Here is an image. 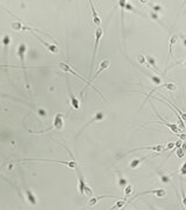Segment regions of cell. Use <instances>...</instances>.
Returning a JSON list of instances; mask_svg holds the SVG:
<instances>
[{
	"label": "cell",
	"instance_id": "cell-1",
	"mask_svg": "<svg viewBox=\"0 0 186 210\" xmlns=\"http://www.w3.org/2000/svg\"><path fill=\"white\" fill-rule=\"evenodd\" d=\"M57 67L60 68V70H62V71H64V73H70V74H72V75H74V76H76V77H78L79 80H82V81H84V82L86 83V84H87L89 86H91L92 89H94V90L97 91V92H98V93H99V95H100V96H101V97L104 98V95H103L101 92H99V91H98L97 89H96V88H94V86H93V85H92V84L90 83L89 80H85V78H84L83 76L78 75V74H77V73L74 71L73 69H72V68H71V67H70V66H69V63H67V62H58V63H57Z\"/></svg>",
	"mask_w": 186,
	"mask_h": 210
},
{
	"label": "cell",
	"instance_id": "cell-2",
	"mask_svg": "<svg viewBox=\"0 0 186 210\" xmlns=\"http://www.w3.org/2000/svg\"><path fill=\"white\" fill-rule=\"evenodd\" d=\"M104 35V29L101 27H99L96 29V41H94V48H93V56H92V62H91V70H90V77L89 80L92 77V70H93V67H94V63H96V57H97V54H98V47H99V42L100 40L103 38Z\"/></svg>",
	"mask_w": 186,
	"mask_h": 210
},
{
	"label": "cell",
	"instance_id": "cell-3",
	"mask_svg": "<svg viewBox=\"0 0 186 210\" xmlns=\"http://www.w3.org/2000/svg\"><path fill=\"white\" fill-rule=\"evenodd\" d=\"M64 128V114L63 113H57L54 118V123H52V126L49 128H47L45 131H41L38 133H45V132H49L51 130H56V131H62Z\"/></svg>",
	"mask_w": 186,
	"mask_h": 210
},
{
	"label": "cell",
	"instance_id": "cell-4",
	"mask_svg": "<svg viewBox=\"0 0 186 210\" xmlns=\"http://www.w3.org/2000/svg\"><path fill=\"white\" fill-rule=\"evenodd\" d=\"M26 54H27V46L26 43H20L16 48V55L20 59V63H21V68L24 71V75H26V66H24V57H26Z\"/></svg>",
	"mask_w": 186,
	"mask_h": 210
},
{
	"label": "cell",
	"instance_id": "cell-5",
	"mask_svg": "<svg viewBox=\"0 0 186 210\" xmlns=\"http://www.w3.org/2000/svg\"><path fill=\"white\" fill-rule=\"evenodd\" d=\"M162 88H165V89H168V90H170V91H177V85H176L175 83H164V84L159 85V86H156V88H154V89L150 91L149 93H147V98H145V100H144V102L142 103L141 107H140V110H141L142 107H143V105L145 104L147 99H148L149 97H151V95H152V93H154V92L157 90V89H162Z\"/></svg>",
	"mask_w": 186,
	"mask_h": 210
},
{
	"label": "cell",
	"instance_id": "cell-6",
	"mask_svg": "<svg viewBox=\"0 0 186 210\" xmlns=\"http://www.w3.org/2000/svg\"><path fill=\"white\" fill-rule=\"evenodd\" d=\"M33 35H34V38H36L37 40H38V41H40V42L42 43V45L44 46L45 48H47V50H48L49 52H51V54H55V55L60 52V48H58V47H57L56 45H52V43H49V42H47L45 40H43V39L41 38L40 35H36L35 33H33Z\"/></svg>",
	"mask_w": 186,
	"mask_h": 210
},
{
	"label": "cell",
	"instance_id": "cell-7",
	"mask_svg": "<svg viewBox=\"0 0 186 210\" xmlns=\"http://www.w3.org/2000/svg\"><path fill=\"white\" fill-rule=\"evenodd\" d=\"M76 172H77V178H78V191L80 195H84V190H85V187L87 186L86 182H85V179H84V174L82 173V169L79 166L76 167Z\"/></svg>",
	"mask_w": 186,
	"mask_h": 210
},
{
	"label": "cell",
	"instance_id": "cell-8",
	"mask_svg": "<svg viewBox=\"0 0 186 210\" xmlns=\"http://www.w3.org/2000/svg\"><path fill=\"white\" fill-rule=\"evenodd\" d=\"M150 105H151V107L154 109V112L156 113V116H157V117H159V118L162 119V121H163V124H164V125H165V126H168V127L170 128V130H171V132H172V133H176V134H178L179 132H180V130H179V128L177 127V125H176V124H171V123H168V121H166V120L164 119L163 117H162V116H161V114L158 113V111H157V110H156V107L154 106V104H152L151 102H150Z\"/></svg>",
	"mask_w": 186,
	"mask_h": 210
},
{
	"label": "cell",
	"instance_id": "cell-9",
	"mask_svg": "<svg viewBox=\"0 0 186 210\" xmlns=\"http://www.w3.org/2000/svg\"><path fill=\"white\" fill-rule=\"evenodd\" d=\"M67 89H69V98H67V103L73 109V110H79L80 109V104H79V99L74 96L73 93H72V91L70 89V85H69V83H67Z\"/></svg>",
	"mask_w": 186,
	"mask_h": 210
},
{
	"label": "cell",
	"instance_id": "cell-10",
	"mask_svg": "<svg viewBox=\"0 0 186 210\" xmlns=\"http://www.w3.org/2000/svg\"><path fill=\"white\" fill-rule=\"evenodd\" d=\"M105 118H106V113L103 112V111H100V112L96 113V116H94V117H93L92 119L90 120V121H87V123L85 124V126H84V127H83L82 130H80V131L78 132V135L80 134V133H82L84 130H86V128L89 127L91 124H93V123H98V121H101V120H104Z\"/></svg>",
	"mask_w": 186,
	"mask_h": 210
},
{
	"label": "cell",
	"instance_id": "cell-11",
	"mask_svg": "<svg viewBox=\"0 0 186 210\" xmlns=\"http://www.w3.org/2000/svg\"><path fill=\"white\" fill-rule=\"evenodd\" d=\"M148 194L156 195L157 197H164V196L166 195V190L163 189V188H159V189H152V190H145V191H141V193L136 194V195L134 196V198L135 197H137V196H140V195H148Z\"/></svg>",
	"mask_w": 186,
	"mask_h": 210
},
{
	"label": "cell",
	"instance_id": "cell-12",
	"mask_svg": "<svg viewBox=\"0 0 186 210\" xmlns=\"http://www.w3.org/2000/svg\"><path fill=\"white\" fill-rule=\"evenodd\" d=\"M178 40H179V36L177 35V34H173L171 38H170V43H169V56H168V61H169V59L170 57H172L175 61H177V59L175 57V55H173V46L176 45L177 42H178Z\"/></svg>",
	"mask_w": 186,
	"mask_h": 210
},
{
	"label": "cell",
	"instance_id": "cell-13",
	"mask_svg": "<svg viewBox=\"0 0 186 210\" xmlns=\"http://www.w3.org/2000/svg\"><path fill=\"white\" fill-rule=\"evenodd\" d=\"M109 66H111V62L107 60V59L103 60L101 62H100V64H99V68H98L97 73L93 75V77H92L91 80H96L98 76L101 74V71H104V70H106V69H108V68H109Z\"/></svg>",
	"mask_w": 186,
	"mask_h": 210
},
{
	"label": "cell",
	"instance_id": "cell-14",
	"mask_svg": "<svg viewBox=\"0 0 186 210\" xmlns=\"http://www.w3.org/2000/svg\"><path fill=\"white\" fill-rule=\"evenodd\" d=\"M116 198V200H119V197H115V196H107V195H101V196H98V197H92V198H90L87 202L85 203V205L84 207H90V205H94V204H97L100 200H103V198ZM83 207V208H84Z\"/></svg>",
	"mask_w": 186,
	"mask_h": 210
},
{
	"label": "cell",
	"instance_id": "cell-15",
	"mask_svg": "<svg viewBox=\"0 0 186 210\" xmlns=\"http://www.w3.org/2000/svg\"><path fill=\"white\" fill-rule=\"evenodd\" d=\"M89 2H90V7H91V12H92V16H93V23H94L98 28H99L100 25H101V19L99 18V15H98L96 8H94V6H93V2H92V1H89Z\"/></svg>",
	"mask_w": 186,
	"mask_h": 210
},
{
	"label": "cell",
	"instance_id": "cell-16",
	"mask_svg": "<svg viewBox=\"0 0 186 210\" xmlns=\"http://www.w3.org/2000/svg\"><path fill=\"white\" fill-rule=\"evenodd\" d=\"M115 174H116V178H118V186L119 187H127L128 186V180L125 178L123 173L120 172V171H115Z\"/></svg>",
	"mask_w": 186,
	"mask_h": 210
},
{
	"label": "cell",
	"instance_id": "cell-17",
	"mask_svg": "<svg viewBox=\"0 0 186 210\" xmlns=\"http://www.w3.org/2000/svg\"><path fill=\"white\" fill-rule=\"evenodd\" d=\"M24 194L27 197V201L31 204V205H36L37 204V198L35 197V195L33 194V191L30 189H24Z\"/></svg>",
	"mask_w": 186,
	"mask_h": 210
},
{
	"label": "cell",
	"instance_id": "cell-18",
	"mask_svg": "<svg viewBox=\"0 0 186 210\" xmlns=\"http://www.w3.org/2000/svg\"><path fill=\"white\" fill-rule=\"evenodd\" d=\"M149 6H150V8H151V11L152 12H155V13H157V14H163L164 13V7L162 6V5H158V4H154V2H147Z\"/></svg>",
	"mask_w": 186,
	"mask_h": 210
},
{
	"label": "cell",
	"instance_id": "cell-19",
	"mask_svg": "<svg viewBox=\"0 0 186 210\" xmlns=\"http://www.w3.org/2000/svg\"><path fill=\"white\" fill-rule=\"evenodd\" d=\"M127 204V198H119L116 202H115V204L114 205H112L111 208L108 210H116V209H122L125 205Z\"/></svg>",
	"mask_w": 186,
	"mask_h": 210
},
{
	"label": "cell",
	"instance_id": "cell-20",
	"mask_svg": "<svg viewBox=\"0 0 186 210\" xmlns=\"http://www.w3.org/2000/svg\"><path fill=\"white\" fill-rule=\"evenodd\" d=\"M145 59H147V63L154 69V71H155V73H158L159 69H158V66H157V63H156V60H155L152 56H150V55H147Z\"/></svg>",
	"mask_w": 186,
	"mask_h": 210
},
{
	"label": "cell",
	"instance_id": "cell-21",
	"mask_svg": "<svg viewBox=\"0 0 186 210\" xmlns=\"http://www.w3.org/2000/svg\"><path fill=\"white\" fill-rule=\"evenodd\" d=\"M157 175L159 176V179H161V182H163V183H169L170 181H171V175H166V174H164L163 172H161V171H158L157 169Z\"/></svg>",
	"mask_w": 186,
	"mask_h": 210
},
{
	"label": "cell",
	"instance_id": "cell-22",
	"mask_svg": "<svg viewBox=\"0 0 186 210\" xmlns=\"http://www.w3.org/2000/svg\"><path fill=\"white\" fill-rule=\"evenodd\" d=\"M145 160H147V158H141V159H134V160H132V162H130V165H129V167H130L132 169H135V168H137V167L141 165L143 161H145Z\"/></svg>",
	"mask_w": 186,
	"mask_h": 210
},
{
	"label": "cell",
	"instance_id": "cell-23",
	"mask_svg": "<svg viewBox=\"0 0 186 210\" xmlns=\"http://www.w3.org/2000/svg\"><path fill=\"white\" fill-rule=\"evenodd\" d=\"M145 75L148 76L149 78H150V80H151V81H152V82L155 83V84H157V85H158V86H159V85H162V84H163V80H162V78H161V77H159V76H156V75H152V74H145Z\"/></svg>",
	"mask_w": 186,
	"mask_h": 210
},
{
	"label": "cell",
	"instance_id": "cell-24",
	"mask_svg": "<svg viewBox=\"0 0 186 210\" xmlns=\"http://www.w3.org/2000/svg\"><path fill=\"white\" fill-rule=\"evenodd\" d=\"M149 16L151 18V20H154V21H156L157 23H159L161 26H163V27H164L163 22H162V20H161V18H159V14H157V13H155V12H152V11H150V12H149Z\"/></svg>",
	"mask_w": 186,
	"mask_h": 210
},
{
	"label": "cell",
	"instance_id": "cell-25",
	"mask_svg": "<svg viewBox=\"0 0 186 210\" xmlns=\"http://www.w3.org/2000/svg\"><path fill=\"white\" fill-rule=\"evenodd\" d=\"M22 27L23 25L21 21H13V22L11 23V28L15 32H19V30H22Z\"/></svg>",
	"mask_w": 186,
	"mask_h": 210
},
{
	"label": "cell",
	"instance_id": "cell-26",
	"mask_svg": "<svg viewBox=\"0 0 186 210\" xmlns=\"http://www.w3.org/2000/svg\"><path fill=\"white\" fill-rule=\"evenodd\" d=\"M133 193V186L132 185H128L126 188H125V191H123V195H125V198H128L130 194Z\"/></svg>",
	"mask_w": 186,
	"mask_h": 210
},
{
	"label": "cell",
	"instance_id": "cell-27",
	"mask_svg": "<svg viewBox=\"0 0 186 210\" xmlns=\"http://www.w3.org/2000/svg\"><path fill=\"white\" fill-rule=\"evenodd\" d=\"M11 42H12V38H11L8 34H6V35L4 36V39H2V45H4L5 48H7L8 46L11 45Z\"/></svg>",
	"mask_w": 186,
	"mask_h": 210
},
{
	"label": "cell",
	"instance_id": "cell-28",
	"mask_svg": "<svg viewBox=\"0 0 186 210\" xmlns=\"http://www.w3.org/2000/svg\"><path fill=\"white\" fill-rule=\"evenodd\" d=\"M180 189H181V202H183L184 207L186 208V194H185V190H184V183L183 182L180 183Z\"/></svg>",
	"mask_w": 186,
	"mask_h": 210
},
{
	"label": "cell",
	"instance_id": "cell-29",
	"mask_svg": "<svg viewBox=\"0 0 186 210\" xmlns=\"http://www.w3.org/2000/svg\"><path fill=\"white\" fill-rule=\"evenodd\" d=\"M125 9H127V11H129V12H134V13H136V14H139V12L135 9L134 7H133V5H130L128 1H127V4H126V6H125Z\"/></svg>",
	"mask_w": 186,
	"mask_h": 210
},
{
	"label": "cell",
	"instance_id": "cell-30",
	"mask_svg": "<svg viewBox=\"0 0 186 210\" xmlns=\"http://www.w3.org/2000/svg\"><path fill=\"white\" fill-rule=\"evenodd\" d=\"M176 153H177L176 155H177V157H178L179 159H181V158H184V155H185V151L183 150L181 147H179V148H177V150H176Z\"/></svg>",
	"mask_w": 186,
	"mask_h": 210
},
{
	"label": "cell",
	"instance_id": "cell-31",
	"mask_svg": "<svg viewBox=\"0 0 186 210\" xmlns=\"http://www.w3.org/2000/svg\"><path fill=\"white\" fill-rule=\"evenodd\" d=\"M179 173L183 175V176H185L186 175V161L181 165V167H180V169H179Z\"/></svg>",
	"mask_w": 186,
	"mask_h": 210
},
{
	"label": "cell",
	"instance_id": "cell-32",
	"mask_svg": "<svg viewBox=\"0 0 186 210\" xmlns=\"http://www.w3.org/2000/svg\"><path fill=\"white\" fill-rule=\"evenodd\" d=\"M175 147H176V143H169L164 151H169V150H171V148H175Z\"/></svg>",
	"mask_w": 186,
	"mask_h": 210
},
{
	"label": "cell",
	"instance_id": "cell-33",
	"mask_svg": "<svg viewBox=\"0 0 186 210\" xmlns=\"http://www.w3.org/2000/svg\"><path fill=\"white\" fill-rule=\"evenodd\" d=\"M37 113H38L41 117H47V112H45L43 109H38V110H37Z\"/></svg>",
	"mask_w": 186,
	"mask_h": 210
},
{
	"label": "cell",
	"instance_id": "cell-34",
	"mask_svg": "<svg viewBox=\"0 0 186 210\" xmlns=\"http://www.w3.org/2000/svg\"><path fill=\"white\" fill-rule=\"evenodd\" d=\"M181 38H183V39H181V45H183L186 48V38L184 36V35H181Z\"/></svg>",
	"mask_w": 186,
	"mask_h": 210
},
{
	"label": "cell",
	"instance_id": "cell-35",
	"mask_svg": "<svg viewBox=\"0 0 186 210\" xmlns=\"http://www.w3.org/2000/svg\"><path fill=\"white\" fill-rule=\"evenodd\" d=\"M179 137H180V139H181V140H186V134H185V133L179 134Z\"/></svg>",
	"mask_w": 186,
	"mask_h": 210
},
{
	"label": "cell",
	"instance_id": "cell-36",
	"mask_svg": "<svg viewBox=\"0 0 186 210\" xmlns=\"http://www.w3.org/2000/svg\"><path fill=\"white\" fill-rule=\"evenodd\" d=\"M149 208H150V210H158L157 208H155L154 205H151V204H149Z\"/></svg>",
	"mask_w": 186,
	"mask_h": 210
},
{
	"label": "cell",
	"instance_id": "cell-37",
	"mask_svg": "<svg viewBox=\"0 0 186 210\" xmlns=\"http://www.w3.org/2000/svg\"><path fill=\"white\" fill-rule=\"evenodd\" d=\"M128 210H132V209H128Z\"/></svg>",
	"mask_w": 186,
	"mask_h": 210
}]
</instances>
